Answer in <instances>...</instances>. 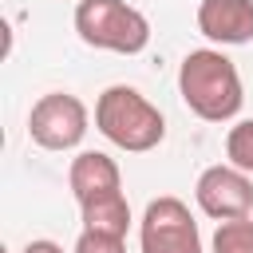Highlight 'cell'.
<instances>
[{
  "label": "cell",
  "instance_id": "6da1fadb",
  "mask_svg": "<svg viewBox=\"0 0 253 253\" xmlns=\"http://www.w3.org/2000/svg\"><path fill=\"white\" fill-rule=\"evenodd\" d=\"M178 95L206 123H229L241 111V103H245L241 75H237L233 59L221 55L217 47H198V51H190L182 59V67H178Z\"/></svg>",
  "mask_w": 253,
  "mask_h": 253
},
{
  "label": "cell",
  "instance_id": "7a4b0ae2",
  "mask_svg": "<svg viewBox=\"0 0 253 253\" xmlns=\"http://www.w3.org/2000/svg\"><path fill=\"white\" fill-rule=\"evenodd\" d=\"M95 126L107 142H115L126 154H146L166 138V119L162 111L126 83H115L99 95L95 103Z\"/></svg>",
  "mask_w": 253,
  "mask_h": 253
},
{
  "label": "cell",
  "instance_id": "3957f363",
  "mask_svg": "<svg viewBox=\"0 0 253 253\" xmlns=\"http://www.w3.org/2000/svg\"><path fill=\"white\" fill-rule=\"evenodd\" d=\"M75 32L87 47L115 51V55H138L150 43V20L126 0H79Z\"/></svg>",
  "mask_w": 253,
  "mask_h": 253
},
{
  "label": "cell",
  "instance_id": "277c9868",
  "mask_svg": "<svg viewBox=\"0 0 253 253\" xmlns=\"http://www.w3.org/2000/svg\"><path fill=\"white\" fill-rule=\"evenodd\" d=\"M87 103L71 91H47L28 111V134L43 150H75L87 134Z\"/></svg>",
  "mask_w": 253,
  "mask_h": 253
},
{
  "label": "cell",
  "instance_id": "5b68a950",
  "mask_svg": "<svg viewBox=\"0 0 253 253\" xmlns=\"http://www.w3.org/2000/svg\"><path fill=\"white\" fill-rule=\"evenodd\" d=\"M142 253H202V233L182 198H154L138 221Z\"/></svg>",
  "mask_w": 253,
  "mask_h": 253
},
{
  "label": "cell",
  "instance_id": "8992f818",
  "mask_svg": "<svg viewBox=\"0 0 253 253\" xmlns=\"http://www.w3.org/2000/svg\"><path fill=\"white\" fill-rule=\"evenodd\" d=\"M194 198H198V210L206 217H213V221H233V217H249L253 213V182L233 162L206 166L198 174Z\"/></svg>",
  "mask_w": 253,
  "mask_h": 253
},
{
  "label": "cell",
  "instance_id": "52a82bcc",
  "mask_svg": "<svg viewBox=\"0 0 253 253\" xmlns=\"http://www.w3.org/2000/svg\"><path fill=\"white\" fill-rule=\"evenodd\" d=\"M198 32L213 43H249L253 40V0H202L198 4Z\"/></svg>",
  "mask_w": 253,
  "mask_h": 253
},
{
  "label": "cell",
  "instance_id": "ba28073f",
  "mask_svg": "<svg viewBox=\"0 0 253 253\" xmlns=\"http://www.w3.org/2000/svg\"><path fill=\"white\" fill-rule=\"evenodd\" d=\"M67 186L75 194V202H91L99 194H111V190H123V174H119V162L103 150H83L71 158V170H67Z\"/></svg>",
  "mask_w": 253,
  "mask_h": 253
},
{
  "label": "cell",
  "instance_id": "9c48e42d",
  "mask_svg": "<svg viewBox=\"0 0 253 253\" xmlns=\"http://www.w3.org/2000/svg\"><path fill=\"white\" fill-rule=\"evenodd\" d=\"M79 213H83V229H103V233H115V237H126V229H130V206H126L123 190L79 202Z\"/></svg>",
  "mask_w": 253,
  "mask_h": 253
},
{
  "label": "cell",
  "instance_id": "30bf717a",
  "mask_svg": "<svg viewBox=\"0 0 253 253\" xmlns=\"http://www.w3.org/2000/svg\"><path fill=\"white\" fill-rule=\"evenodd\" d=\"M213 253H253V221H249V217L217 221Z\"/></svg>",
  "mask_w": 253,
  "mask_h": 253
},
{
  "label": "cell",
  "instance_id": "8fae6325",
  "mask_svg": "<svg viewBox=\"0 0 253 253\" xmlns=\"http://www.w3.org/2000/svg\"><path fill=\"white\" fill-rule=\"evenodd\" d=\"M225 158L237 170L253 174V119H241L237 126H229V134H225Z\"/></svg>",
  "mask_w": 253,
  "mask_h": 253
},
{
  "label": "cell",
  "instance_id": "7c38bea8",
  "mask_svg": "<svg viewBox=\"0 0 253 253\" xmlns=\"http://www.w3.org/2000/svg\"><path fill=\"white\" fill-rule=\"evenodd\" d=\"M71 253H126V237H115V233H103V229H83L75 237Z\"/></svg>",
  "mask_w": 253,
  "mask_h": 253
},
{
  "label": "cell",
  "instance_id": "4fadbf2b",
  "mask_svg": "<svg viewBox=\"0 0 253 253\" xmlns=\"http://www.w3.org/2000/svg\"><path fill=\"white\" fill-rule=\"evenodd\" d=\"M20 253H63V245H55V241H47V237H40V241H28Z\"/></svg>",
  "mask_w": 253,
  "mask_h": 253
}]
</instances>
